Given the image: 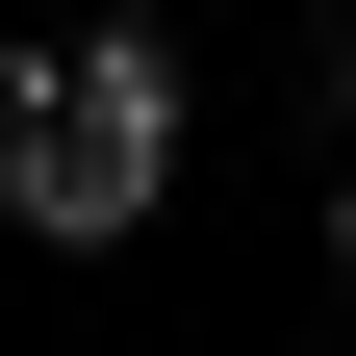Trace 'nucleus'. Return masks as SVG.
<instances>
[{
  "instance_id": "f257e3e1",
  "label": "nucleus",
  "mask_w": 356,
  "mask_h": 356,
  "mask_svg": "<svg viewBox=\"0 0 356 356\" xmlns=\"http://www.w3.org/2000/svg\"><path fill=\"white\" fill-rule=\"evenodd\" d=\"M178 127H204V76H178L153 26L0 51V229H26V254H127V229L178 204Z\"/></svg>"
},
{
  "instance_id": "f03ea898",
  "label": "nucleus",
  "mask_w": 356,
  "mask_h": 356,
  "mask_svg": "<svg viewBox=\"0 0 356 356\" xmlns=\"http://www.w3.org/2000/svg\"><path fill=\"white\" fill-rule=\"evenodd\" d=\"M305 102H331V153H356V0H331V26H305Z\"/></svg>"
},
{
  "instance_id": "7ed1b4c3",
  "label": "nucleus",
  "mask_w": 356,
  "mask_h": 356,
  "mask_svg": "<svg viewBox=\"0 0 356 356\" xmlns=\"http://www.w3.org/2000/svg\"><path fill=\"white\" fill-rule=\"evenodd\" d=\"M331 280H356V153H331Z\"/></svg>"
}]
</instances>
